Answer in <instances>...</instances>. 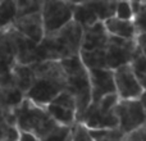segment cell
Returning a JSON list of instances; mask_svg holds the SVG:
<instances>
[{"label":"cell","instance_id":"cell-1","mask_svg":"<svg viewBox=\"0 0 146 141\" xmlns=\"http://www.w3.org/2000/svg\"><path fill=\"white\" fill-rule=\"evenodd\" d=\"M32 66L35 80L25 96L37 105L45 106L67 87V76L59 61H40Z\"/></svg>","mask_w":146,"mask_h":141},{"label":"cell","instance_id":"cell-2","mask_svg":"<svg viewBox=\"0 0 146 141\" xmlns=\"http://www.w3.org/2000/svg\"><path fill=\"white\" fill-rule=\"evenodd\" d=\"M82 27L76 21H69L67 25L51 33H45L42 40L36 45V57L40 61H60L78 54L82 40Z\"/></svg>","mask_w":146,"mask_h":141},{"label":"cell","instance_id":"cell-3","mask_svg":"<svg viewBox=\"0 0 146 141\" xmlns=\"http://www.w3.org/2000/svg\"><path fill=\"white\" fill-rule=\"evenodd\" d=\"M59 62L67 76L66 88L76 100V118L78 119L91 103V86L87 68L83 66L78 54L60 59Z\"/></svg>","mask_w":146,"mask_h":141},{"label":"cell","instance_id":"cell-4","mask_svg":"<svg viewBox=\"0 0 146 141\" xmlns=\"http://www.w3.org/2000/svg\"><path fill=\"white\" fill-rule=\"evenodd\" d=\"M13 113L15 127L18 130L32 132L38 137H42L58 124L50 117L45 106L37 105L27 98H25L17 108L13 109Z\"/></svg>","mask_w":146,"mask_h":141},{"label":"cell","instance_id":"cell-5","mask_svg":"<svg viewBox=\"0 0 146 141\" xmlns=\"http://www.w3.org/2000/svg\"><path fill=\"white\" fill-rule=\"evenodd\" d=\"M145 96L137 99H118L114 106V114L118 121V127L123 134L131 132L145 126Z\"/></svg>","mask_w":146,"mask_h":141},{"label":"cell","instance_id":"cell-6","mask_svg":"<svg viewBox=\"0 0 146 141\" xmlns=\"http://www.w3.org/2000/svg\"><path fill=\"white\" fill-rule=\"evenodd\" d=\"M40 14L45 33H51L72 21L73 4L67 0H41Z\"/></svg>","mask_w":146,"mask_h":141},{"label":"cell","instance_id":"cell-7","mask_svg":"<svg viewBox=\"0 0 146 141\" xmlns=\"http://www.w3.org/2000/svg\"><path fill=\"white\" fill-rule=\"evenodd\" d=\"M137 48L135 39H122L117 36L108 37L105 46V64L106 68L114 69L123 64H129Z\"/></svg>","mask_w":146,"mask_h":141},{"label":"cell","instance_id":"cell-8","mask_svg":"<svg viewBox=\"0 0 146 141\" xmlns=\"http://www.w3.org/2000/svg\"><path fill=\"white\" fill-rule=\"evenodd\" d=\"M113 80L118 99H137L145 96V86L139 81L129 64L114 68Z\"/></svg>","mask_w":146,"mask_h":141},{"label":"cell","instance_id":"cell-9","mask_svg":"<svg viewBox=\"0 0 146 141\" xmlns=\"http://www.w3.org/2000/svg\"><path fill=\"white\" fill-rule=\"evenodd\" d=\"M77 121L83 123L87 128H106L118 126L114 109L109 110L100 106L98 103H90V105L78 117Z\"/></svg>","mask_w":146,"mask_h":141},{"label":"cell","instance_id":"cell-10","mask_svg":"<svg viewBox=\"0 0 146 141\" xmlns=\"http://www.w3.org/2000/svg\"><path fill=\"white\" fill-rule=\"evenodd\" d=\"M91 86V103H96L104 95L115 92L113 80V69L110 68H91L87 69Z\"/></svg>","mask_w":146,"mask_h":141},{"label":"cell","instance_id":"cell-11","mask_svg":"<svg viewBox=\"0 0 146 141\" xmlns=\"http://www.w3.org/2000/svg\"><path fill=\"white\" fill-rule=\"evenodd\" d=\"M12 27L36 44L40 43L42 40L44 35H45L42 18H41L40 12L17 17V19L13 23Z\"/></svg>","mask_w":146,"mask_h":141},{"label":"cell","instance_id":"cell-12","mask_svg":"<svg viewBox=\"0 0 146 141\" xmlns=\"http://www.w3.org/2000/svg\"><path fill=\"white\" fill-rule=\"evenodd\" d=\"M10 37L13 41V46H14L15 51V63L21 64H33L37 62V57H36V45L37 44L31 41L25 35L18 32L13 27L9 28Z\"/></svg>","mask_w":146,"mask_h":141},{"label":"cell","instance_id":"cell-13","mask_svg":"<svg viewBox=\"0 0 146 141\" xmlns=\"http://www.w3.org/2000/svg\"><path fill=\"white\" fill-rule=\"evenodd\" d=\"M108 37L109 35L104 27V23L98 21L94 25L83 28L80 50H105Z\"/></svg>","mask_w":146,"mask_h":141},{"label":"cell","instance_id":"cell-14","mask_svg":"<svg viewBox=\"0 0 146 141\" xmlns=\"http://www.w3.org/2000/svg\"><path fill=\"white\" fill-rule=\"evenodd\" d=\"M108 35L117 36L122 39H135L137 35V30L132 19H122L115 15L106 18L103 21Z\"/></svg>","mask_w":146,"mask_h":141},{"label":"cell","instance_id":"cell-15","mask_svg":"<svg viewBox=\"0 0 146 141\" xmlns=\"http://www.w3.org/2000/svg\"><path fill=\"white\" fill-rule=\"evenodd\" d=\"M15 64V51L10 37L9 28H0V73L10 70Z\"/></svg>","mask_w":146,"mask_h":141},{"label":"cell","instance_id":"cell-16","mask_svg":"<svg viewBox=\"0 0 146 141\" xmlns=\"http://www.w3.org/2000/svg\"><path fill=\"white\" fill-rule=\"evenodd\" d=\"M12 73L15 81V87L22 90L23 92H27L31 87L33 80H35V70L32 64H21L15 63L12 67Z\"/></svg>","mask_w":146,"mask_h":141},{"label":"cell","instance_id":"cell-17","mask_svg":"<svg viewBox=\"0 0 146 141\" xmlns=\"http://www.w3.org/2000/svg\"><path fill=\"white\" fill-rule=\"evenodd\" d=\"M117 1L118 0H86L83 3L90 8V10L98 18V21L103 22L106 18L114 15Z\"/></svg>","mask_w":146,"mask_h":141},{"label":"cell","instance_id":"cell-18","mask_svg":"<svg viewBox=\"0 0 146 141\" xmlns=\"http://www.w3.org/2000/svg\"><path fill=\"white\" fill-rule=\"evenodd\" d=\"M45 108L48 110V113L50 114V117L58 124L72 127L73 123L77 121V118H76V110H73V109L64 108V106L54 104V103H49L48 105H45Z\"/></svg>","mask_w":146,"mask_h":141},{"label":"cell","instance_id":"cell-19","mask_svg":"<svg viewBox=\"0 0 146 141\" xmlns=\"http://www.w3.org/2000/svg\"><path fill=\"white\" fill-rule=\"evenodd\" d=\"M25 98V92L15 86L1 88L0 90V109L12 110V109L17 108Z\"/></svg>","mask_w":146,"mask_h":141},{"label":"cell","instance_id":"cell-20","mask_svg":"<svg viewBox=\"0 0 146 141\" xmlns=\"http://www.w3.org/2000/svg\"><path fill=\"white\" fill-rule=\"evenodd\" d=\"M18 17L14 0H0V28L8 30Z\"/></svg>","mask_w":146,"mask_h":141},{"label":"cell","instance_id":"cell-21","mask_svg":"<svg viewBox=\"0 0 146 141\" xmlns=\"http://www.w3.org/2000/svg\"><path fill=\"white\" fill-rule=\"evenodd\" d=\"M83 66L87 69L91 68H106L105 51L104 50H80L78 51Z\"/></svg>","mask_w":146,"mask_h":141},{"label":"cell","instance_id":"cell-22","mask_svg":"<svg viewBox=\"0 0 146 141\" xmlns=\"http://www.w3.org/2000/svg\"><path fill=\"white\" fill-rule=\"evenodd\" d=\"M94 141H121L123 132L117 127H106V128H88Z\"/></svg>","mask_w":146,"mask_h":141},{"label":"cell","instance_id":"cell-23","mask_svg":"<svg viewBox=\"0 0 146 141\" xmlns=\"http://www.w3.org/2000/svg\"><path fill=\"white\" fill-rule=\"evenodd\" d=\"M129 66H131L133 73L136 74V77L139 78V81L145 86V81H146V54H145V50L137 48L133 58L129 62Z\"/></svg>","mask_w":146,"mask_h":141},{"label":"cell","instance_id":"cell-24","mask_svg":"<svg viewBox=\"0 0 146 141\" xmlns=\"http://www.w3.org/2000/svg\"><path fill=\"white\" fill-rule=\"evenodd\" d=\"M71 136V127L56 124L46 135L40 137V141H67Z\"/></svg>","mask_w":146,"mask_h":141},{"label":"cell","instance_id":"cell-25","mask_svg":"<svg viewBox=\"0 0 146 141\" xmlns=\"http://www.w3.org/2000/svg\"><path fill=\"white\" fill-rule=\"evenodd\" d=\"M14 3L17 7L18 17L40 12L41 9V0H14Z\"/></svg>","mask_w":146,"mask_h":141},{"label":"cell","instance_id":"cell-26","mask_svg":"<svg viewBox=\"0 0 146 141\" xmlns=\"http://www.w3.org/2000/svg\"><path fill=\"white\" fill-rule=\"evenodd\" d=\"M71 141H94L88 128L83 123L76 121L71 127Z\"/></svg>","mask_w":146,"mask_h":141},{"label":"cell","instance_id":"cell-27","mask_svg":"<svg viewBox=\"0 0 146 141\" xmlns=\"http://www.w3.org/2000/svg\"><path fill=\"white\" fill-rule=\"evenodd\" d=\"M50 103L58 104V105H62V106H64V108L76 110V100H74V98H73V95L67 90V88H64L63 91H60Z\"/></svg>","mask_w":146,"mask_h":141},{"label":"cell","instance_id":"cell-28","mask_svg":"<svg viewBox=\"0 0 146 141\" xmlns=\"http://www.w3.org/2000/svg\"><path fill=\"white\" fill-rule=\"evenodd\" d=\"M114 15L122 19H132L133 12H132L131 1L129 0H118L115 5V13Z\"/></svg>","mask_w":146,"mask_h":141},{"label":"cell","instance_id":"cell-29","mask_svg":"<svg viewBox=\"0 0 146 141\" xmlns=\"http://www.w3.org/2000/svg\"><path fill=\"white\" fill-rule=\"evenodd\" d=\"M145 137H146V127L142 126L137 130L124 134L121 141H145Z\"/></svg>","mask_w":146,"mask_h":141},{"label":"cell","instance_id":"cell-30","mask_svg":"<svg viewBox=\"0 0 146 141\" xmlns=\"http://www.w3.org/2000/svg\"><path fill=\"white\" fill-rule=\"evenodd\" d=\"M15 86V81L13 77L12 70H7L4 73H0V88H7Z\"/></svg>","mask_w":146,"mask_h":141},{"label":"cell","instance_id":"cell-31","mask_svg":"<svg viewBox=\"0 0 146 141\" xmlns=\"http://www.w3.org/2000/svg\"><path fill=\"white\" fill-rule=\"evenodd\" d=\"M17 141H40V137L36 136V135L32 134V132L23 131V130H18Z\"/></svg>","mask_w":146,"mask_h":141},{"label":"cell","instance_id":"cell-32","mask_svg":"<svg viewBox=\"0 0 146 141\" xmlns=\"http://www.w3.org/2000/svg\"><path fill=\"white\" fill-rule=\"evenodd\" d=\"M67 1L71 3V4H73V5H76V4H81V3L86 1V0H67Z\"/></svg>","mask_w":146,"mask_h":141},{"label":"cell","instance_id":"cell-33","mask_svg":"<svg viewBox=\"0 0 146 141\" xmlns=\"http://www.w3.org/2000/svg\"><path fill=\"white\" fill-rule=\"evenodd\" d=\"M0 141H17V140H15V139H8V137H5V139L0 140Z\"/></svg>","mask_w":146,"mask_h":141},{"label":"cell","instance_id":"cell-34","mask_svg":"<svg viewBox=\"0 0 146 141\" xmlns=\"http://www.w3.org/2000/svg\"><path fill=\"white\" fill-rule=\"evenodd\" d=\"M67 141H71V136H69V139H68V140H67Z\"/></svg>","mask_w":146,"mask_h":141},{"label":"cell","instance_id":"cell-35","mask_svg":"<svg viewBox=\"0 0 146 141\" xmlns=\"http://www.w3.org/2000/svg\"><path fill=\"white\" fill-rule=\"evenodd\" d=\"M0 90H1V88H0Z\"/></svg>","mask_w":146,"mask_h":141}]
</instances>
